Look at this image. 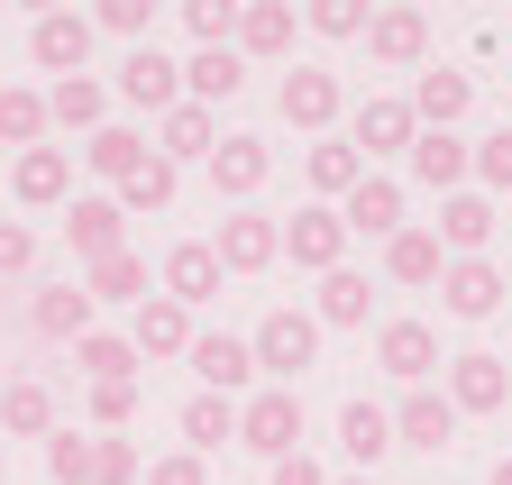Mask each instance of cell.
I'll return each instance as SVG.
<instances>
[{"instance_id": "cell-19", "label": "cell", "mask_w": 512, "mask_h": 485, "mask_svg": "<svg viewBox=\"0 0 512 485\" xmlns=\"http://www.w3.org/2000/svg\"><path fill=\"white\" fill-rule=\"evenodd\" d=\"M366 55H375V65H394V74H421L430 19H421V10H375V19H366Z\"/></svg>"}, {"instance_id": "cell-40", "label": "cell", "mask_w": 512, "mask_h": 485, "mask_svg": "<svg viewBox=\"0 0 512 485\" xmlns=\"http://www.w3.org/2000/svg\"><path fill=\"white\" fill-rule=\"evenodd\" d=\"M92 28H110V37H128V46H156V0H101Z\"/></svg>"}, {"instance_id": "cell-15", "label": "cell", "mask_w": 512, "mask_h": 485, "mask_svg": "<svg viewBox=\"0 0 512 485\" xmlns=\"http://www.w3.org/2000/svg\"><path fill=\"white\" fill-rule=\"evenodd\" d=\"M156 293H165V302H183V312H202V302L220 293V257H211V238H183V248H165Z\"/></svg>"}, {"instance_id": "cell-8", "label": "cell", "mask_w": 512, "mask_h": 485, "mask_svg": "<svg viewBox=\"0 0 512 485\" xmlns=\"http://www.w3.org/2000/svg\"><path fill=\"white\" fill-rule=\"evenodd\" d=\"M439 394L458 403V421H467V412H503V403H512V367H503L494 348H467V357H448V385H439Z\"/></svg>"}, {"instance_id": "cell-18", "label": "cell", "mask_w": 512, "mask_h": 485, "mask_svg": "<svg viewBox=\"0 0 512 485\" xmlns=\"http://www.w3.org/2000/svg\"><path fill=\"white\" fill-rule=\"evenodd\" d=\"M211 147H220V110H202V101H174V110L156 119V156H165L174 174H183L192 156L211 165Z\"/></svg>"}, {"instance_id": "cell-47", "label": "cell", "mask_w": 512, "mask_h": 485, "mask_svg": "<svg viewBox=\"0 0 512 485\" xmlns=\"http://www.w3.org/2000/svg\"><path fill=\"white\" fill-rule=\"evenodd\" d=\"M92 421L101 431H128L138 421V385H92Z\"/></svg>"}, {"instance_id": "cell-34", "label": "cell", "mask_w": 512, "mask_h": 485, "mask_svg": "<svg viewBox=\"0 0 512 485\" xmlns=\"http://www.w3.org/2000/svg\"><path fill=\"white\" fill-rule=\"evenodd\" d=\"M46 129H110V92H101L92 74L55 83V92H46Z\"/></svg>"}, {"instance_id": "cell-4", "label": "cell", "mask_w": 512, "mask_h": 485, "mask_svg": "<svg viewBox=\"0 0 512 485\" xmlns=\"http://www.w3.org/2000/svg\"><path fill=\"white\" fill-rule=\"evenodd\" d=\"M211 257H220V275H266V266L284 257V220H266V211H229L220 238H211Z\"/></svg>"}, {"instance_id": "cell-7", "label": "cell", "mask_w": 512, "mask_h": 485, "mask_svg": "<svg viewBox=\"0 0 512 485\" xmlns=\"http://www.w3.org/2000/svg\"><path fill=\"white\" fill-rule=\"evenodd\" d=\"M412 138H421V119H412V101L403 92H375V101H357V156H366V174H375V156H412Z\"/></svg>"}, {"instance_id": "cell-45", "label": "cell", "mask_w": 512, "mask_h": 485, "mask_svg": "<svg viewBox=\"0 0 512 485\" xmlns=\"http://www.w3.org/2000/svg\"><path fill=\"white\" fill-rule=\"evenodd\" d=\"M302 28H320V37H366V10H357V0H311Z\"/></svg>"}, {"instance_id": "cell-10", "label": "cell", "mask_w": 512, "mask_h": 485, "mask_svg": "<svg viewBox=\"0 0 512 485\" xmlns=\"http://www.w3.org/2000/svg\"><path fill=\"white\" fill-rule=\"evenodd\" d=\"M439 312H448V321H494V312H503V266H485V257H448V275H439Z\"/></svg>"}, {"instance_id": "cell-14", "label": "cell", "mask_w": 512, "mask_h": 485, "mask_svg": "<svg viewBox=\"0 0 512 485\" xmlns=\"http://www.w3.org/2000/svg\"><path fill=\"white\" fill-rule=\"evenodd\" d=\"M375 367L403 376V385H430V367H448V357H439V330L430 321H384L375 330Z\"/></svg>"}, {"instance_id": "cell-30", "label": "cell", "mask_w": 512, "mask_h": 485, "mask_svg": "<svg viewBox=\"0 0 512 485\" xmlns=\"http://www.w3.org/2000/svg\"><path fill=\"white\" fill-rule=\"evenodd\" d=\"M366 312H375V284H366L357 266L320 275V302H311V321H320V330H366Z\"/></svg>"}, {"instance_id": "cell-46", "label": "cell", "mask_w": 512, "mask_h": 485, "mask_svg": "<svg viewBox=\"0 0 512 485\" xmlns=\"http://www.w3.org/2000/svg\"><path fill=\"white\" fill-rule=\"evenodd\" d=\"M0 275H37V229L28 220H0Z\"/></svg>"}, {"instance_id": "cell-2", "label": "cell", "mask_w": 512, "mask_h": 485, "mask_svg": "<svg viewBox=\"0 0 512 485\" xmlns=\"http://www.w3.org/2000/svg\"><path fill=\"white\" fill-rule=\"evenodd\" d=\"M247 348H256V376H275V385H302V367L320 357V321L284 302V312H266V321L247 330Z\"/></svg>"}, {"instance_id": "cell-3", "label": "cell", "mask_w": 512, "mask_h": 485, "mask_svg": "<svg viewBox=\"0 0 512 485\" xmlns=\"http://www.w3.org/2000/svg\"><path fill=\"white\" fill-rule=\"evenodd\" d=\"M192 376H202V394H220V403H247V385H256V348L247 339H229V330H192Z\"/></svg>"}, {"instance_id": "cell-16", "label": "cell", "mask_w": 512, "mask_h": 485, "mask_svg": "<svg viewBox=\"0 0 512 485\" xmlns=\"http://www.w3.org/2000/svg\"><path fill=\"white\" fill-rule=\"evenodd\" d=\"M467 110H476V74H458V65H421L412 74V119L421 129H458Z\"/></svg>"}, {"instance_id": "cell-52", "label": "cell", "mask_w": 512, "mask_h": 485, "mask_svg": "<svg viewBox=\"0 0 512 485\" xmlns=\"http://www.w3.org/2000/svg\"><path fill=\"white\" fill-rule=\"evenodd\" d=\"M503 293H512V266H503Z\"/></svg>"}, {"instance_id": "cell-27", "label": "cell", "mask_w": 512, "mask_h": 485, "mask_svg": "<svg viewBox=\"0 0 512 485\" xmlns=\"http://www.w3.org/2000/svg\"><path fill=\"white\" fill-rule=\"evenodd\" d=\"M28 330H37V339H64V348L92 339V293H83V284H46V293L28 302Z\"/></svg>"}, {"instance_id": "cell-29", "label": "cell", "mask_w": 512, "mask_h": 485, "mask_svg": "<svg viewBox=\"0 0 512 485\" xmlns=\"http://www.w3.org/2000/svg\"><path fill=\"white\" fill-rule=\"evenodd\" d=\"M302 174H311V193H320V202H330V211H339V202H348V193L366 184V156H357L348 138H320V147L302 156Z\"/></svg>"}, {"instance_id": "cell-38", "label": "cell", "mask_w": 512, "mask_h": 485, "mask_svg": "<svg viewBox=\"0 0 512 485\" xmlns=\"http://www.w3.org/2000/svg\"><path fill=\"white\" fill-rule=\"evenodd\" d=\"M0 138H10L19 156H28V147H46V92H28V83H0Z\"/></svg>"}, {"instance_id": "cell-43", "label": "cell", "mask_w": 512, "mask_h": 485, "mask_svg": "<svg viewBox=\"0 0 512 485\" xmlns=\"http://www.w3.org/2000/svg\"><path fill=\"white\" fill-rule=\"evenodd\" d=\"M92 485H138V440L92 431Z\"/></svg>"}, {"instance_id": "cell-1", "label": "cell", "mask_w": 512, "mask_h": 485, "mask_svg": "<svg viewBox=\"0 0 512 485\" xmlns=\"http://www.w3.org/2000/svg\"><path fill=\"white\" fill-rule=\"evenodd\" d=\"M238 449H256V458H293L302 449V394L293 385H256L247 403H238Z\"/></svg>"}, {"instance_id": "cell-49", "label": "cell", "mask_w": 512, "mask_h": 485, "mask_svg": "<svg viewBox=\"0 0 512 485\" xmlns=\"http://www.w3.org/2000/svg\"><path fill=\"white\" fill-rule=\"evenodd\" d=\"M275 485H330V467H320L311 449H293V458H275Z\"/></svg>"}, {"instance_id": "cell-41", "label": "cell", "mask_w": 512, "mask_h": 485, "mask_svg": "<svg viewBox=\"0 0 512 485\" xmlns=\"http://www.w3.org/2000/svg\"><path fill=\"white\" fill-rule=\"evenodd\" d=\"M192 46H238V0H183Z\"/></svg>"}, {"instance_id": "cell-35", "label": "cell", "mask_w": 512, "mask_h": 485, "mask_svg": "<svg viewBox=\"0 0 512 485\" xmlns=\"http://www.w3.org/2000/svg\"><path fill=\"white\" fill-rule=\"evenodd\" d=\"M83 293H92V312H101V302H128V312H138V302H147V257H101V266H83Z\"/></svg>"}, {"instance_id": "cell-20", "label": "cell", "mask_w": 512, "mask_h": 485, "mask_svg": "<svg viewBox=\"0 0 512 485\" xmlns=\"http://www.w3.org/2000/svg\"><path fill=\"white\" fill-rule=\"evenodd\" d=\"M119 101H138V110H174L183 101V65L174 55H156V46H128V65H119Z\"/></svg>"}, {"instance_id": "cell-39", "label": "cell", "mask_w": 512, "mask_h": 485, "mask_svg": "<svg viewBox=\"0 0 512 485\" xmlns=\"http://www.w3.org/2000/svg\"><path fill=\"white\" fill-rule=\"evenodd\" d=\"M174 184H183V174H174L165 156H147V165L128 174V184H119L110 202H119V211H165V202H174Z\"/></svg>"}, {"instance_id": "cell-33", "label": "cell", "mask_w": 512, "mask_h": 485, "mask_svg": "<svg viewBox=\"0 0 512 485\" xmlns=\"http://www.w3.org/2000/svg\"><path fill=\"white\" fill-rule=\"evenodd\" d=\"M147 156H156V147H147L138 129H92V138H83V165L101 174V184H110V193H119V184H128V174H138Z\"/></svg>"}, {"instance_id": "cell-50", "label": "cell", "mask_w": 512, "mask_h": 485, "mask_svg": "<svg viewBox=\"0 0 512 485\" xmlns=\"http://www.w3.org/2000/svg\"><path fill=\"white\" fill-rule=\"evenodd\" d=\"M485 485H512V449H503V458H494V467H485Z\"/></svg>"}, {"instance_id": "cell-22", "label": "cell", "mask_w": 512, "mask_h": 485, "mask_svg": "<svg viewBox=\"0 0 512 485\" xmlns=\"http://www.w3.org/2000/svg\"><path fill=\"white\" fill-rule=\"evenodd\" d=\"M10 193H19L28 211H55V202H74V156H64V147H28V156L10 165Z\"/></svg>"}, {"instance_id": "cell-21", "label": "cell", "mask_w": 512, "mask_h": 485, "mask_svg": "<svg viewBox=\"0 0 512 485\" xmlns=\"http://www.w3.org/2000/svg\"><path fill=\"white\" fill-rule=\"evenodd\" d=\"M128 348H138V367H147V357H183L192 348V312L165 302V293H147L138 312H128Z\"/></svg>"}, {"instance_id": "cell-6", "label": "cell", "mask_w": 512, "mask_h": 485, "mask_svg": "<svg viewBox=\"0 0 512 485\" xmlns=\"http://www.w3.org/2000/svg\"><path fill=\"white\" fill-rule=\"evenodd\" d=\"M92 37H101V28H92L83 10H46V19L28 28V55H37V65H46L55 83H74V74L92 65Z\"/></svg>"}, {"instance_id": "cell-23", "label": "cell", "mask_w": 512, "mask_h": 485, "mask_svg": "<svg viewBox=\"0 0 512 485\" xmlns=\"http://www.w3.org/2000/svg\"><path fill=\"white\" fill-rule=\"evenodd\" d=\"M430 238H439V257H485V238H494V202H485V193H448L439 220H430Z\"/></svg>"}, {"instance_id": "cell-31", "label": "cell", "mask_w": 512, "mask_h": 485, "mask_svg": "<svg viewBox=\"0 0 512 485\" xmlns=\"http://www.w3.org/2000/svg\"><path fill=\"white\" fill-rule=\"evenodd\" d=\"M293 28H302L293 0H247L238 10V55H293Z\"/></svg>"}, {"instance_id": "cell-32", "label": "cell", "mask_w": 512, "mask_h": 485, "mask_svg": "<svg viewBox=\"0 0 512 485\" xmlns=\"http://www.w3.org/2000/svg\"><path fill=\"white\" fill-rule=\"evenodd\" d=\"M384 275H394V284H439L448 275V257H439V238L430 229H394V238H384Z\"/></svg>"}, {"instance_id": "cell-9", "label": "cell", "mask_w": 512, "mask_h": 485, "mask_svg": "<svg viewBox=\"0 0 512 485\" xmlns=\"http://www.w3.org/2000/svg\"><path fill=\"white\" fill-rule=\"evenodd\" d=\"M448 440H458V403H448L439 385H412V394L394 403V449H421V458H439Z\"/></svg>"}, {"instance_id": "cell-36", "label": "cell", "mask_w": 512, "mask_h": 485, "mask_svg": "<svg viewBox=\"0 0 512 485\" xmlns=\"http://www.w3.org/2000/svg\"><path fill=\"white\" fill-rule=\"evenodd\" d=\"M74 367L92 385H138V348H128L119 330H92V339H74Z\"/></svg>"}, {"instance_id": "cell-44", "label": "cell", "mask_w": 512, "mask_h": 485, "mask_svg": "<svg viewBox=\"0 0 512 485\" xmlns=\"http://www.w3.org/2000/svg\"><path fill=\"white\" fill-rule=\"evenodd\" d=\"M476 184H485V202L512 193V129H494V138L476 147Z\"/></svg>"}, {"instance_id": "cell-37", "label": "cell", "mask_w": 512, "mask_h": 485, "mask_svg": "<svg viewBox=\"0 0 512 485\" xmlns=\"http://www.w3.org/2000/svg\"><path fill=\"white\" fill-rule=\"evenodd\" d=\"M220 440H238V403H220V394H192V403H183V449H192V458H211Z\"/></svg>"}, {"instance_id": "cell-48", "label": "cell", "mask_w": 512, "mask_h": 485, "mask_svg": "<svg viewBox=\"0 0 512 485\" xmlns=\"http://www.w3.org/2000/svg\"><path fill=\"white\" fill-rule=\"evenodd\" d=\"M147 485H211V476H202V458H192V449H174V458L147 467Z\"/></svg>"}, {"instance_id": "cell-5", "label": "cell", "mask_w": 512, "mask_h": 485, "mask_svg": "<svg viewBox=\"0 0 512 485\" xmlns=\"http://www.w3.org/2000/svg\"><path fill=\"white\" fill-rule=\"evenodd\" d=\"M284 257H293V266H311V275H339V266H348V220H339L330 202L293 211V220H284Z\"/></svg>"}, {"instance_id": "cell-42", "label": "cell", "mask_w": 512, "mask_h": 485, "mask_svg": "<svg viewBox=\"0 0 512 485\" xmlns=\"http://www.w3.org/2000/svg\"><path fill=\"white\" fill-rule=\"evenodd\" d=\"M46 476L55 485H92V431H55L46 440Z\"/></svg>"}, {"instance_id": "cell-25", "label": "cell", "mask_w": 512, "mask_h": 485, "mask_svg": "<svg viewBox=\"0 0 512 485\" xmlns=\"http://www.w3.org/2000/svg\"><path fill=\"white\" fill-rule=\"evenodd\" d=\"M247 92V55L238 46H202L183 65V101H202V110H220V101H238Z\"/></svg>"}, {"instance_id": "cell-51", "label": "cell", "mask_w": 512, "mask_h": 485, "mask_svg": "<svg viewBox=\"0 0 512 485\" xmlns=\"http://www.w3.org/2000/svg\"><path fill=\"white\" fill-rule=\"evenodd\" d=\"M330 485H375V476H330Z\"/></svg>"}, {"instance_id": "cell-12", "label": "cell", "mask_w": 512, "mask_h": 485, "mask_svg": "<svg viewBox=\"0 0 512 485\" xmlns=\"http://www.w3.org/2000/svg\"><path fill=\"white\" fill-rule=\"evenodd\" d=\"M339 101H348V92H339V74H330V65H293V74H284V92H275V110L293 119V129H311V138H330Z\"/></svg>"}, {"instance_id": "cell-26", "label": "cell", "mask_w": 512, "mask_h": 485, "mask_svg": "<svg viewBox=\"0 0 512 485\" xmlns=\"http://www.w3.org/2000/svg\"><path fill=\"white\" fill-rule=\"evenodd\" d=\"M339 220H348V238H394L403 229V184L394 174H366V184L339 202Z\"/></svg>"}, {"instance_id": "cell-17", "label": "cell", "mask_w": 512, "mask_h": 485, "mask_svg": "<svg viewBox=\"0 0 512 485\" xmlns=\"http://www.w3.org/2000/svg\"><path fill=\"white\" fill-rule=\"evenodd\" d=\"M266 174H275V147H266V138H220V147H211V193L238 202V211L256 202V184H266Z\"/></svg>"}, {"instance_id": "cell-11", "label": "cell", "mask_w": 512, "mask_h": 485, "mask_svg": "<svg viewBox=\"0 0 512 485\" xmlns=\"http://www.w3.org/2000/svg\"><path fill=\"white\" fill-rule=\"evenodd\" d=\"M403 165H412V184H430V193L448 202V193H467V174H476V147H467L458 129H421Z\"/></svg>"}, {"instance_id": "cell-13", "label": "cell", "mask_w": 512, "mask_h": 485, "mask_svg": "<svg viewBox=\"0 0 512 485\" xmlns=\"http://www.w3.org/2000/svg\"><path fill=\"white\" fill-rule=\"evenodd\" d=\"M64 238H74L83 266H101V257L128 248V211H119L110 193H83V202H64Z\"/></svg>"}, {"instance_id": "cell-24", "label": "cell", "mask_w": 512, "mask_h": 485, "mask_svg": "<svg viewBox=\"0 0 512 485\" xmlns=\"http://www.w3.org/2000/svg\"><path fill=\"white\" fill-rule=\"evenodd\" d=\"M339 449H348V467H384V458H394V412H384V403H339Z\"/></svg>"}, {"instance_id": "cell-28", "label": "cell", "mask_w": 512, "mask_h": 485, "mask_svg": "<svg viewBox=\"0 0 512 485\" xmlns=\"http://www.w3.org/2000/svg\"><path fill=\"white\" fill-rule=\"evenodd\" d=\"M0 431L55 440V385H46V376H10V385H0Z\"/></svg>"}]
</instances>
